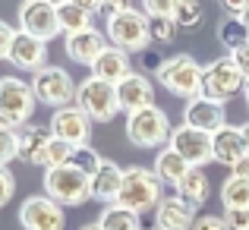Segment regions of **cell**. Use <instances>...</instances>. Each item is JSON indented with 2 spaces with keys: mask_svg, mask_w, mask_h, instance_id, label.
I'll list each match as a JSON object with an SVG mask.
<instances>
[{
  "mask_svg": "<svg viewBox=\"0 0 249 230\" xmlns=\"http://www.w3.org/2000/svg\"><path fill=\"white\" fill-rule=\"evenodd\" d=\"M57 19H60L63 35H79V32L95 29L91 25V13L85 10L82 0H63V3H57Z\"/></svg>",
  "mask_w": 249,
  "mask_h": 230,
  "instance_id": "obj_23",
  "label": "cell"
},
{
  "mask_svg": "<svg viewBox=\"0 0 249 230\" xmlns=\"http://www.w3.org/2000/svg\"><path fill=\"white\" fill-rule=\"evenodd\" d=\"M231 57H233V63H237L240 76H243L246 82H249V44H246V48H240L237 54H231Z\"/></svg>",
  "mask_w": 249,
  "mask_h": 230,
  "instance_id": "obj_39",
  "label": "cell"
},
{
  "mask_svg": "<svg viewBox=\"0 0 249 230\" xmlns=\"http://www.w3.org/2000/svg\"><path fill=\"white\" fill-rule=\"evenodd\" d=\"M35 91H32V82L19 76H0V126L6 129H25L32 123V114H35Z\"/></svg>",
  "mask_w": 249,
  "mask_h": 230,
  "instance_id": "obj_2",
  "label": "cell"
},
{
  "mask_svg": "<svg viewBox=\"0 0 249 230\" xmlns=\"http://www.w3.org/2000/svg\"><path fill=\"white\" fill-rule=\"evenodd\" d=\"M243 98H246V107H249V85L243 88Z\"/></svg>",
  "mask_w": 249,
  "mask_h": 230,
  "instance_id": "obj_43",
  "label": "cell"
},
{
  "mask_svg": "<svg viewBox=\"0 0 249 230\" xmlns=\"http://www.w3.org/2000/svg\"><path fill=\"white\" fill-rule=\"evenodd\" d=\"M79 230H101V224H98V221H91V224H82Z\"/></svg>",
  "mask_w": 249,
  "mask_h": 230,
  "instance_id": "obj_42",
  "label": "cell"
},
{
  "mask_svg": "<svg viewBox=\"0 0 249 230\" xmlns=\"http://www.w3.org/2000/svg\"><path fill=\"white\" fill-rule=\"evenodd\" d=\"M51 139H54L51 126H41V123H29L25 129H19V161L44 167V155H48Z\"/></svg>",
  "mask_w": 249,
  "mask_h": 230,
  "instance_id": "obj_19",
  "label": "cell"
},
{
  "mask_svg": "<svg viewBox=\"0 0 249 230\" xmlns=\"http://www.w3.org/2000/svg\"><path fill=\"white\" fill-rule=\"evenodd\" d=\"M16 35H19V32L13 29L6 19H0V60L10 57V48H13V41H16Z\"/></svg>",
  "mask_w": 249,
  "mask_h": 230,
  "instance_id": "obj_36",
  "label": "cell"
},
{
  "mask_svg": "<svg viewBox=\"0 0 249 230\" xmlns=\"http://www.w3.org/2000/svg\"><path fill=\"white\" fill-rule=\"evenodd\" d=\"M221 202H224V212L249 208V180H237V177H227V180L221 183Z\"/></svg>",
  "mask_w": 249,
  "mask_h": 230,
  "instance_id": "obj_27",
  "label": "cell"
},
{
  "mask_svg": "<svg viewBox=\"0 0 249 230\" xmlns=\"http://www.w3.org/2000/svg\"><path fill=\"white\" fill-rule=\"evenodd\" d=\"M129 73H136V70L129 67V54H123L120 48H107L95 60V67H91V76L107 82V85H120Z\"/></svg>",
  "mask_w": 249,
  "mask_h": 230,
  "instance_id": "obj_22",
  "label": "cell"
},
{
  "mask_svg": "<svg viewBox=\"0 0 249 230\" xmlns=\"http://www.w3.org/2000/svg\"><path fill=\"white\" fill-rule=\"evenodd\" d=\"M218 41L224 44L231 54H237L240 48L249 44V29L243 22H237V19H224V22L218 25Z\"/></svg>",
  "mask_w": 249,
  "mask_h": 230,
  "instance_id": "obj_28",
  "label": "cell"
},
{
  "mask_svg": "<svg viewBox=\"0 0 249 230\" xmlns=\"http://www.w3.org/2000/svg\"><path fill=\"white\" fill-rule=\"evenodd\" d=\"M32 91H35L38 104L51 110H63V107H73L76 104V79L67 73L63 67H44L41 73L32 76Z\"/></svg>",
  "mask_w": 249,
  "mask_h": 230,
  "instance_id": "obj_7",
  "label": "cell"
},
{
  "mask_svg": "<svg viewBox=\"0 0 249 230\" xmlns=\"http://www.w3.org/2000/svg\"><path fill=\"white\" fill-rule=\"evenodd\" d=\"M70 164H73L76 170H82V174H85V177L91 180V177H95L98 170H101L104 158L98 155V152H95L91 145H85V148H76V155H73V161H70Z\"/></svg>",
  "mask_w": 249,
  "mask_h": 230,
  "instance_id": "obj_29",
  "label": "cell"
},
{
  "mask_svg": "<svg viewBox=\"0 0 249 230\" xmlns=\"http://www.w3.org/2000/svg\"><path fill=\"white\" fill-rule=\"evenodd\" d=\"M214 145V161L224 164V167H233L240 158H246V142H243V126H221L218 133L212 136Z\"/></svg>",
  "mask_w": 249,
  "mask_h": 230,
  "instance_id": "obj_21",
  "label": "cell"
},
{
  "mask_svg": "<svg viewBox=\"0 0 249 230\" xmlns=\"http://www.w3.org/2000/svg\"><path fill=\"white\" fill-rule=\"evenodd\" d=\"M189 164L183 161L180 155L174 152V148H161L158 152V158H155V174H158V180L161 183H170V186H180L183 180H186V174H189Z\"/></svg>",
  "mask_w": 249,
  "mask_h": 230,
  "instance_id": "obj_24",
  "label": "cell"
},
{
  "mask_svg": "<svg viewBox=\"0 0 249 230\" xmlns=\"http://www.w3.org/2000/svg\"><path fill=\"white\" fill-rule=\"evenodd\" d=\"M98 224H101V230H142L139 214L123 205H104L98 214Z\"/></svg>",
  "mask_w": 249,
  "mask_h": 230,
  "instance_id": "obj_25",
  "label": "cell"
},
{
  "mask_svg": "<svg viewBox=\"0 0 249 230\" xmlns=\"http://www.w3.org/2000/svg\"><path fill=\"white\" fill-rule=\"evenodd\" d=\"M177 193H180L186 202H193L196 208H199V205H205V202H208V195H212V189H208V177H205V170H202V167H193V170L186 174V180H183L180 186H177Z\"/></svg>",
  "mask_w": 249,
  "mask_h": 230,
  "instance_id": "obj_26",
  "label": "cell"
},
{
  "mask_svg": "<svg viewBox=\"0 0 249 230\" xmlns=\"http://www.w3.org/2000/svg\"><path fill=\"white\" fill-rule=\"evenodd\" d=\"M243 142H246V155H249V123H243Z\"/></svg>",
  "mask_w": 249,
  "mask_h": 230,
  "instance_id": "obj_41",
  "label": "cell"
},
{
  "mask_svg": "<svg viewBox=\"0 0 249 230\" xmlns=\"http://www.w3.org/2000/svg\"><path fill=\"white\" fill-rule=\"evenodd\" d=\"M76 107L89 117L91 123H110L120 114V101H117V85H107L101 79L89 76L79 82L76 91Z\"/></svg>",
  "mask_w": 249,
  "mask_h": 230,
  "instance_id": "obj_8",
  "label": "cell"
},
{
  "mask_svg": "<svg viewBox=\"0 0 249 230\" xmlns=\"http://www.w3.org/2000/svg\"><path fill=\"white\" fill-rule=\"evenodd\" d=\"M73 155H76L73 145H67V142H60V139H51L48 155H44V170L48 167H67V164L73 161Z\"/></svg>",
  "mask_w": 249,
  "mask_h": 230,
  "instance_id": "obj_31",
  "label": "cell"
},
{
  "mask_svg": "<svg viewBox=\"0 0 249 230\" xmlns=\"http://www.w3.org/2000/svg\"><path fill=\"white\" fill-rule=\"evenodd\" d=\"M123 174H126V170H123L120 164L104 161L101 170L91 177V199L101 202V208H104V205H117V199H120V189H123Z\"/></svg>",
  "mask_w": 249,
  "mask_h": 230,
  "instance_id": "obj_20",
  "label": "cell"
},
{
  "mask_svg": "<svg viewBox=\"0 0 249 230\" xmlns=\"http://www.w3.org/2000/svg\"><path fill=\"white\" fill-rule=\"evenodd\" d=\"M145 16L152 19V16H170L174 19V13H177V0H145Z\"/></svg>",
  "mask_w": 249,
  "mask_h": 230,
  "instance_id": "obj_34",
  "label": "cell"
},
{
  "mask_svg": "<svg viewBox=\"0 0 249 230\" xmlns=\"http://www.w3.org/2000/svg\"><path fill=\"white\" fill-rule=\"evenodd\" d=\"M117 101H120V110L123 114H139V110L152 107L155 104V85L145 73H129L117 85Z\"/></svg>",
  "mask_w": 249,
  "mask_h": 230,
  "instance_id": "obj_14",
  "label": "cell"
},
{
  "mask_svg": "<svg viewBox=\"0 0 249 230\" xmlns=\"http://www.w3.org/2000/svg\"><path fill=\"white\" fill-rule=\"evenodd\" d=\"M51 133H54V139L67 142L73 148H85L91 136V120L73 104V107H63L51 114Z\"/></svg>",
  "mask_w": 249,
  "mask_h": 230,
  "instance_id": "obj_13",
  "label": "cell"
},
{
  "mask_svg": "<svg viewBox=\"0 0 249 230\" xmlns=\"http://www.w3.org/2000/svg\"><path fill=\"white\" fill-rule=\"evenodd\" d=\"M170 133H174V123L158 104L126 117V139L136 148H167Z\"/></svg>",
  "mask_w": 249,
  "mask_h": 230,
  "instance_id": "obj_6",
  "label": "cell"
},
{
  "mask_svg": "<svg viewBox=\"0 0 249 230\" xmlns=\"http://www.w3.org/2000/svg\"><path fill=\"white\" fill-rule=\"evenodd\" d=\"M158 82L164 85L174 98H183V101H196L202 95V79H205V67L193 60L189 54H177V57H167L161 60L158 67Z\"/></svg>",
  "mask_w": 249,
  "mask_h": 230,
  "instance_id": "obj_4",
  "label": "cell"
},
{
  "mask_svg": "<svg viewBox=\"0 0 249 230\" xmlns=\"http://www.w3.org/2000/svg\"><path fill=\"white\" fill-rule=\"evenodd\" d=\"M243 25H246V29H249V10H246V16H243Z\"/></svg>",
  "mask_w": 249,
  "mask_h": 230,
  "instance_id": "obj_44",
  "label": "cell"
},
{
  "mask_svg": "<svg viewBox=\"0 0 249 230\" xmlns=\"http://www.w3.org/2000/svg\"><path fill=\"white\" fill-rule=\"evenodd\" d=\"M167 148H174V152L180 155L183 161L189 164V167H205L208 161H214V145H212V136H208V133H199V129L186 126V123L174 126Z\"/></svg>",
  "mask_w": 249,
  "mask_h": 230,
  "instance_id": "obj_12",
  "label": "cell"
},
{
  "mask_svg": "<svg viewBox=\"0 0 249 230\" xmlns=\"http://www.w3.org/2000/svg\"><path fill=\"white\" fill-rule=\"evenodd\" d=\"M224 224L231 230H249V208H237V212H224Z\"/></svg>",
  "mask_w": 249,
  "mask_h": 230,
  "instance_id": "obj_37",
  "label": "cell"
},
{
  "mask_svg": "<svg viewBox=\"0 0 249 230\" xmlns=\"http://www.w3.org/2000/svg\"><path fill=\"white\" fill-rule=\"evenodd\" d=\"M174 22L180 25V29H196V25L202 22V3H196V0H177Z\"/></svg>",
  "mask_w": 249,
  "mask_h": 230,
  "instance_id": "obj_30",
  "label": "cell"
},
{
  "mask_svg": "<svg viewBox=\"0 0 249 230\" xmlns=\"http://www.w3.org/2000/svg\"><path fill=\"white\" fill-rule=\"evenodd\" d=\"M19 32L38 38L48 44L51 38L60 35V19H57V3L48 0H25L19 3Z\"/></svg>",
  "mask_w": 249,
  "mask_h": 230,
  "instance_id": "obj_10",
  "label": "cell"
},
{
  "mask_svg": "<svg viewBox=\"0 0 249 230\" xmlns=\"http://www.w3.org/2000/svg\"><path fill=\"white\" fill-rule=\"evenodd\" d=\"M107 41L123 54H139L152 44V19L145 16V10H136V6L107 13Z\"/></svg>",
  "mask_w": 249,
  "mask_h": 230,
  "instance_id": "obj_1",
  "label": "cell"
},
{
  "mask_svg": "<svg viewBox=\"0 0 249 230\" xmlns=\"http://www.w3.org/2000/svg\"><path fill=\"white\" fill-rule=\"evenodd\" d=\"M63 48H67V57L73 63L91 70V67H95V60L110 48V44H107V35H104V32L89 29V32H79V35H67Z\"/></svg>",
  "mask_w": 249,
  "mask_h": 230,
  "instance_id": "obj_17",
  "label": "cell"
},
{
  "mask_svg": "<svg viewBox=\"0 0 249 230\" xmlns=\"http://www.w3.org/2000/svg\"><path fill=\"white\" fill-rule=\"evenodd\" d=\"M183 123L193 129H199V133H208L214 136L221 126H227V117H224V104L218 101H208V98H196V101L186 104V110H183Z\"/></svg>",
  "mask_w": 249,
  "mask_h": 230,
  "instance_id": "obj_18",
  "label": "cell"
},
{
  "mask_svg": "<svg viewBox=\"0 0 249 230\" xmlns=\"http://www.w3.org/2000/svg\"><path fill=\"white\" fill-rule=\"evenodd\" d=\"M193 230H231V227H227L224 218H218V214H202Z\"/></svg>",
  "mask_w": 249,
  "mask_h": 230,
  "instance_id": "obj_38",
  "label": "cell"
},
{
  "mask_svg": "<svg viewBox=\"0 0 249 230\" xmlns=\"http://www.w3.org/2000/svg\"><path fill=\"white\" fill-rule=\"evenodd\" d=\"M13 193H16V177L10 167H0V208L13 199Z\"/></svg>",
  "mask_w": 249,
  "mask_h": 230,
  "instance_id": "obj_35",
  "label": "cell"
},
{
  "mask_svg": "<svg viewBox=\"0 0 249 230\" xmlns=\"http://www.w3.org/2000/svg\"><path fill=\"white\" fill-rule=\"evenodd\" d=\"M180 32V25L174 22L170 16H152V41L158 44H170Z\"/></svg>",
  "mask_w": 249,
  "mask_h": 230,
  "instance_id": "obj_33",
  "label": "cell"
},
{
  "mask_svg": "<svg viewBox=\"0 0 249 230\" xmlns=\"http://www.w3.org/2000/svg\"><path fill=\"white\" fill-rule=\"evenodd\" d=\"M161 186H164V183L158 180L155 170H148V167H126V174H123V189H120L117 205L136 212L139 218H142V214H148V212H158V205L164 202Z\"/></svg>",
  "mask_w": 249,
  "mask_h": 230,
  "instance_id": "obj_3",
  "label": "cell"
},
{
  "mask_svg": "<svg viewBox=\"0 0 249 230\" xmlns=\"http://www.w3.org/2000/svg\"><path fill=\"white\" fill-rule=\"evenodd\" d=\"M199 214H196V205L186 202L180 193L177 195H164V202L155 212V227L158 230H193Z\"/></svg>",
  "mask_w": 249,
  "mask_h": 230,
  "instance_id": "obj_15",
  "label": "cell"
},
{
  "mask_svg": "<svg viewBox=\"0 0 249 230\" xmlns=\"http://www.w3.org/2000/svg\"><path fill=\"white\" fill-rule=\"evenodd\" d=\"M13 158H19V133L0 126V167H10Z\"/></svg>",
  "mask_w": 249,
  "mask_h": 230,
  "instance_id": "obj_32",
  "label": "cell"
},
{
  "mask_svg": "<svg viewBox=\"0 0 249 230\" xmlns=\"http://www.w3.org/2000/svg\"><path fill=\"white\" fill-rule=\"evenodd\" d=\"M19 224L22 230H63L67 227V212L48 195H29L19 205Z\"/></svg>",
  "mask_w": 249,
  "mask_h": 230,
  "instance_id": "obj_11",
  "label": "cell"
},
{
  "mask_svg": "<svg viewBox=\"0 0 249 230\" xmlns=\"http://www.w3.org/2000/svg\"><path fill=\"white\" fill-rule=\"evenodd\" d=\"M240 88H246V79L240 76L233 57H218V60H212V63L205 67V79H202V98L224 104V101H231V98L237 95Z\"/></svg>",
  "mask_w": 249,
  "mask_h": 230,
  "instance_id": "obj_9",
  "label": "cell"
},
{
  "mask_svg": "<svg viewBox=\"0 0 249 230\" xmlns=\"http://www.w3.org/2000/svg\"><path fill=\"white\" fill-rule=\"evenodd\" d=\"M41 186H44V195L54 199L63 208L82 205V202L91 199V180L82 170H76L73 164H67V167H48Z\"/></svg>",
  "mask_w": 249,
  "mask_h": 230,
  "instance_id": "obj_5",
  "label": "cell"
},
{
  "mask_svg": "<svg viewBox=\"0 0 249 230\" xmlns=\"http://www.w3.org/2000/svg\"><path fill=\"white\" fill-rule=\"evenodd\" d=\"M152 230H158V227H152Z\"/></svg>",
  "mask_w": 249,
  "mask_h": 230,
  "instance_id": "obj_45",
  "label": "cell"
},
{
  "mask_svg": "<svg viewBox=\"0 0 249 230\" xmlns=\"http://www.w3.org/2000/svg\"><path fill=\"white\" fill-rule=\"evenodd\" d=\"M231 177H237V180H249V155L240 158V161L231 167Z\"/></svg>",
  "mask_w": 249,
  "mask_h": 230,
  "instance_id": "obj_40",
  "label": "cell"
},
{
  "mask_svg": "<svg viewBox=\"0 0 249 230\" xmlns=\"http://www.w3.org/2000/svg\"><path fill=\"white\" fill-rule=\"evenodd\" d=\"M6 60H10L16 70L35 76V73H41V70L48 67V44L38 41V38H32V35H25V32H19Z\"/></svg>",
  "mask_w": 249,
  "mask_h": 230,
  "instance_id": "obj_16",
  "label": "cell"
}]
</instances>
